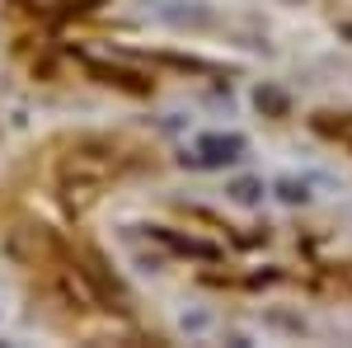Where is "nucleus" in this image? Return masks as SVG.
Listing matches in <instances>:
<instances>
[{
    "label": "nucleus",
    "instance_id": "nucleus-1",
    "mask_svg": "<svg viewBox=\"0 0 352 348\" xmlns=\"http://www.w3.org/2000/svg\"><path fill=\"white\" fill-rule=\"evenodd\" d=\"M244 156V136H235V132H226V136H202L197 141V156L192 161L197 165H207V170H217V165H230V161H240Z\"/></svg>",
    "mask_w": 352,
    "mask_h": 348
},
{
    "label": "nucleus",
    "instance_id": "nucleus-3",
    "mask_svg": "<svg viewBox=\"0 0 352 348\" xmlns=\"http://www.w3.org/2000/svg\"><path fill=\"white\" fill-rule=\"evenodd\" d=\"M258 193H263L258 179H235V184H230V198H235V203H258Z\"/></svg>",
    "mask_w": 352,
    "mask_h": 348
},
{
    "label": "nucleus",
    "instance_id": "nucleus-2",
    "mask_svg": "<svg viewBox=\"0 0 352 348\" xmlns=\"http://www.w3.org/2000/svg\"><path fill=\"white\" fill-rule=\"evenodd\" d=\"M160 14L169 19V24H179V28H184V24H212V14H207V10H192V5L184 10V0H164Z\"/></svg>",
    "mask_w": 352,
    "mask_h": 348
},
{
    "label": "nucleus",
    "instance_id": "nucleus-4",
    "mask_svg": "<svg viewBox=\"0 0 352 348\" xmlns=\"http://www.w3.org/2000/svg\"><path fill=\"white\" fill-rule=\"evenodd\" d=\"M254 99H258V108H268V113H282V108H287V94H282V90H258Z\"/></svg>",
    "mask_w": 352,
    "mask_h": 348
}]
</instances>
